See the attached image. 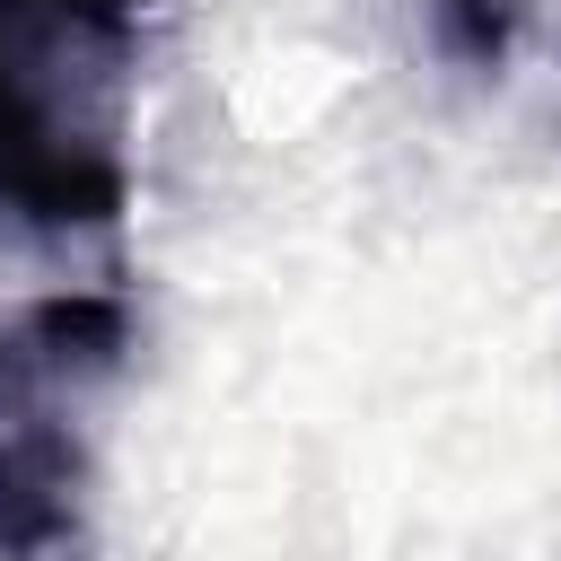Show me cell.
Returning <instances> with one entry per match:
<instances>
[{
  "mask_svg": "<svg viewBox=\"0 0 561 561\" xmlns=\"http://www.w3.org/2000/svg\"><path fill=\"white\" fill-rule=\"evenodd\" d=\"M0 202L26 219H114L123 202V167L88 140H70L44 96L18 79V61L0 53Z\"/></svg>",
  "mask_w": 561,
  "mask_h": 561,
  "instance_id": "7a4b0ae2",
  "label": "cell"
},
{
  "mask_svg": "<svg viewBox=\"0 0 561 561\" xmlns=\"http://www.w3.org/2000/svg\"><path fill=\"white\" fill-rule=\"evenodd\" d=\"M149 0H0V26H26L44 44H114L140 26Z\"/></svg>",
  "mask_w": 561,
  "mask_h": 561,
  "instance_id": "3957f363",
  "label": "cell"
},
{
  "mask_svg": "<svg viewBox=\"0 0 561 561\" xmlns=\"http://www.w3.org/2000/svg\"><path fill=\"white\" fill-rule=\"evenodd\" d=\"M114 298H35L0 324V552L61 561L79 552V394L123 359Z\"/></svg>",
  "mask_w": 561,
  "mask_h": 561,
  "instance_id": "6da1fadb",
  "label": "cell"
}]
</instances>
